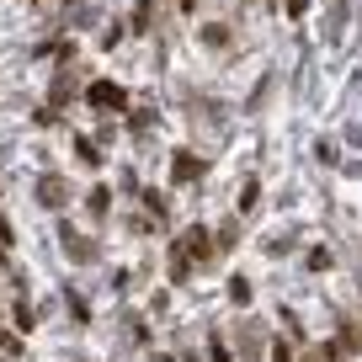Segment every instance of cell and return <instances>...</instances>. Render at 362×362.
<instances>
[{"mask_svg":"<svg viewBox=\"0 0 362 362\" xmlns=\"http://www.w3.org/2000/svg\"><path fill=\"white\" fill-rule=\"evenodd\" d=\"M240 208H245V214L256 208V181H245V187H240Z\"/></svg>","mask_w":362,"mask_h":362,"instance_id":"7","label":"cell"},{"mask_svg":"<svg viewBox=\"0 0 362 362\" xmlns=\"http://www.w3.org/2000/svg\"><path fill=\"white\" fill-rule=\"evenodd\" d=\"M37 197H43L48 208H59L69 192H64V181H59V176H43V181H37Z\"/></svg>","mask_w":362,"mask_h":362,"instance_id":"3","label":"cell"},{"mask_svg":"<svg viewBox=\"0 0 362 362\" xmlns=\"http://www.w3.org/2000/svg\"><path fill=\"white\" fill-rule=\"evenodd\" d=\"M272 362H293V357H288V346H283V341L272 346Z\"/></svg>","mask_w":362,"mask_h":362,"instance_id":"10","label":"cell"},{"mask_svg":"<svg viewBox=\"0 0 362 362\" xmlns=\"http://www.w3.org/2000/svg\"><path fill=\"white\" fill-rule=\"evenodd\" d=\"M176 250H181L187 261H208V256H214V250H208V229H203V224H197V229H187V235L176 240Z\"/></svg>","mask_w":362,"mask_h":362,"instance_id":"2","label":"cell"},{"mask_svg":"<svg viewBox=\"0 0 362 362\" xmlns=\"http://www.w3.org/2000/svg\"><path fill=\"white\" fill-rule=\"evenodd\" d=\"M229 298H235V304H250V283H245V277H235V283H229Z\"/></svg>","mask_w":362,"mask_h":362,"instance_id":"6","label":"cell"},{"mask_svg":"<svg viewBox=\"0 0 362 362\" xmlns=\"http://www.w3.org/2000/svg\"><path fill=\"white\" fill-rule=\"evenodd\" d=\"M181 11H197V0H181Z\"/></svg>","mask_w":362,"mask_h":362,"instance_id":"12","label":"cell"},{"mask_svg":"<svg viewBox=\"0 0 362 362\" xmlns=\"http://www.w3.org/2000/svg\"><path fill=\"white\" fill-rule=\"evenodd\" d=\"M86 102H90V107H102V112H123L128 96H123V86H112V80H96V86L86 90Z\"/></svg>","mask_w":362,"mask_h":362,"instance_id":"1","label":"cell"},{"mask_svg":"<svg viewBox=\"0 0 362 362\" xmlns=\"http://www.w3.org/2000/svg\"><path fill=\"white\" fill-rule=\"evenodd\" d=\"M64 250H69L75 261H90V256H96V250H90V240H80L75 229H64Z\"/></svg>","mask_w":362,"mask_h":362,"instance_id":"5","label":"cell"},{"mask_svg":"<svg viewBox=\"0 0 362 362\" xmlns=\"http://www.w3.org/2000/svg\"><path fill=\"white\" fill-rule=\"evenodd\" d=\"M170 170H176V181H192L197 170H203V160H197L192 149H181V155H176V165H170Z\"/></svg>","mask_w":362,"mask_h":362,"instance_id":"4","label":"cell"},{"mask_svg":"<svg viewBox=\"0 0 362 362\" xmlns=\"http://www.w3.org/2000/svg\"><path fill=\"white\" fill-rule=\"evenodd\" d=\"M304 362H330V351H309V357Z\"/></svg>","mask_w":362,"mask_h":362,"instance_id":"11","label":"cell"},{"mask_svg":"<svg viewBox=\"0 0 362 362\" xmlns=\"http://www.w3.org/2000/svg\"><path fill=\"white\" fill-rule=\"evenodd\" d=\"M75 149H80V160H86V165H96V144H90V139H75Z\"/></svg>","mask_w":362,"mask_h":362,"instance_id":"8","label":"cell"},{"mask_svg":"<svg viewBox=\"0 0 362 362\" xmlns=\"http://www.w3.org/2000/svg\"><path fill=\"white\" fill-rule=\"evenodd\" d=\"M208 357H214V362H229V351H224V341H218V336L208 341Z\"/></svg>","mask_w":362,"mask_h":362,"instance_id":"9","label":"cell"}]
</instances>
